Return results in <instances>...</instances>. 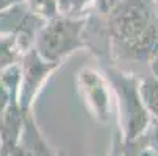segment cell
<instances>
[{"label": "cell", "instance_id": "9a60e30c", "mask_svg": "<svg viewBox=\"0 0 158 156\" xmlns=\"http://www.w3.org/2000/svg\"><path fill=\"white\" fill-rule=\"evenodd\" d=\"M24 0H0V17H3L10 10L19 6Z\"/></svg>", "mask_w": 158, "mask_h": 156}, {"label": "cell", "instance_id": "4fadbf2b", "mask_svg": "<svg viewBox=\"0 0 158 156\" xmlns=\"http://www.w3.org/2000/svg\"><path fill=\"white\" fill-rule=\"evenodd\" d=\"M147 139V145L150 148V151L153 153V156H158V120L155 123V126L152 128V131L149 134H146Z\"/></svg>", "mask_w": 158, "mask_h": 156}, {"label": "cell", "instance_id": "8992f818", "mask_svg": "<svg viewBox=\"0 0 158 156\" xmlns=\"http://www.w3.org/2000/svg\"><path fill=\"white\" fill-rule=\"evenodd\" d=\"M28 114L30 113H24L20 109L17 100H14L5 111V114L2 116V119H0V144H2L3 154L8 153L17 144L22 131H24Z\"/></svg>", "mask_w": 158, "mask_h": 156}, {"label": "cell", "instance_id": "ba28073f", "mask_svg": "<svg viewBox=\"0 0 158 156\" xmlns=\"http://www.w3.org/2000/svg\"><path fill=\"white\" fill-rule=\"evenodd\" d=\"M27 52L22 49L17 38L11 31H0V74L20 62Z\"/></svg>", "mask_w": 158, "mask_h": 156}, {"label": "cell", "instance_id": "5bb4252c", "mask_svg": "<svg viewBox=\"0 0 158 156\" xmlns=\"http://www.w3.org/2000/svg\"><path fill=\"white\" fill-rule=\"evenodd\" d=\"M111 156H124V144H122V139H121V134H119L118 130L114 133V138H113Z\"/></svg>", "mask_w": 158, "mask_h": 156}, {"label": "cell", "instance_id": "2e32d148", "mask_svg": "<svg viewBox=\"0 0 158 156\" xmlns=\"http://www.w3.org/2000/svg\"><path fill=\"white\" fill-rule=\"evenodd\" d=\"M150 69H152V75L155 78H158V55L150 61Z\"/></svg>", "mask_w": 158, "mask_h": 156}, {"label": "cell", "instance_id": "ac0fdd59", "mask_svg": "<svg viewBox=\"0 0 158 156\" xmlns=\"http://www.w3.org/2000/svg\"><path fill=\"white\" fill-rule=\"evenodd\" d=\"M0 156H3V151H2V144H0Z\"/></svg>", "mask_w": 158, "mask_h": 156}, {"label": "cell", "instance_id": "7c38bea8", "mask_svg": "<svg viewBox=\"0 0 158 156\" xmlns=\"http://www.w3.org/2000/svg\"><path fill=\"white\" fill-rule=\"evenodd\" d=\"M124 156H153L147 145L146 134L131 144H124Z\"/></svg>", "mask_w": 158, "mask_h": 156}, {"label": "cell", "instance_id": "6da1fadb", "mask_svg": "<svg viewBox=\"0 0 158 156\" xmlns=\"http://www.w3.org/2000/svg\"><path fill=\"white\" fill-rule=\"evenodd\" d=\"M86 49L108 62H150L158 55L155 0H96L86 13Z\"/></svg>", "mask_w": 158, "mask_h": 156}, {"label": "cell", "instance_id": "30bf717a", "mask_svg": "<svg viewBox=\"0 0 158 156\" xmlns=\"http://www.w3.org/2000/svg\"><path fill=\"white\" fill-rule=\"evenodd\" d=\"M22 5L25 6L28 13H31L33 16H36L44 22L56 16H61L58 8V0H24Z\"/></svg>", "mask_w": 158, "mask_h": 156}, {"label": "cell", "instance_id": "277c9868", "mask_svg": "<svg viewBox=\"0 0 158 156\" xmlns=\"http://www.w3.org/2000/svg\"><path fill=\"white\" fill-rule=\"evenodd\" d=\"M61 67V64L42 59L33 49L22 56L19 62L20 80L17 87V103L24 113H31L36 98L42 92L50 77Z\"/></svg>", "mask_w": 158, "mask_h": 156}, {"label": "cell", "instance_id": "5b68a950", "mask_svg": "<svg viewBox=\"0 0 158 156\" xmlns=\"http://www.w3.org/2000/svg\"><path fill=\"white\" fill-rule=\"evenodd\" d=\"M75 86L88 113L97 122L105 123L111 113V87L103 72L85 66L75 75Z\"/></svg>", "mask_w": 158, "mask_h": 156}, {"label": "cell", "instance_id": "9c48e42d", "mask_svg": "<svg viewBox=\"0 0 158 156\" xmlns=\"http://www.w3.org/2000/svg\"><path fill=\"white\" fill-rule=\"evenodd\" d=\"M138 91H139L141 102L146 111L149 113V116L158 120V78L150 75L139 80Z\"/></svg>", "mask_w": 158, "mask_h": 156}, {"label": "cell", "instance_id": "3957f363", "mask_svg": "<svg viewBox=\"0 0 158 156\" xmlns=\"http://www.w3.org/2000/svg\"><path fill=\"white\" fill-rule=\"evenodd\" d=\"M86 16L66 17L56 16L47 22L36 34L33 50L49 62L64 64V61L77 50L86 49L83 39Z\"/></svg>", "mask_w": 158, "mask_h": 156}, {"label": "cell", "instance_id": "52a82bcc", "mask_svg": "<svg viewBox=\"0 0 158 156\" xmlns=\"http://www.w3.org/2000/svg\"><path fill=\"white\" fill-rule=\"evenodd\" d=\"M20 80L19 64L11 66L0 74V119L5 114L8 106L17 100V87Z\"/></svg>", "mask_w": 158, "mask_h": 156}, {"label": "cell", "instance_id": "8fae6325", "mask_svg": "<svg viewBox=\"0 0 158 156\" xmlns=\"http://www.w3.org/2000/svg\"><path fill=\"white\" fill-rule=\"evenodd\" d=\"M96 3V0H58L60 14L66 17H83Z\"/></svg>", "mask_w": 158, "mask_h": 156}, {"label": "cell", "instance_id": "7a4b0ae2", "mask_svg": "<svg viewBox=\"0 0 158 156\" xmlns=\"http://www.w3.org/2000/svg\"><path fill=\"white\" fill-rule=\"evenodd\" d=\"M102 72L106 77L111 91L116 97L119 122L118 131L122 144H131L141 139L150 125V116L139 97V78L116 67L114 64H103Z\"/></svg>", "mask_w": 158, "mask_h": 156}, {"label": "cell", "instance_id": "e0dca14e", "mask_svg": "<svg viewBox=\"0 0 158 156\" xmlns=\"http://www.w3.org/2000/svg\"><path fill=\"white\" fill-rule=\"evenodd\" d=\"M155 6H156V19H158V0H155Z\"/></svg>", "mask_w": 158, "mask_h": 156}, {"label": "cell", "instance_id": "d6986e66", "mask_svg": "<svg viewBox=\"0 0 158 156\" xmlns=\"http://www.w3.org/2000/svg\"><path fill=\"white\" fill-rule=\"evenodd\" d=\"M0 19H2V17H0Z\"/></svg>", "mask_w": 158, "mask_h": 156}]
</instances>
